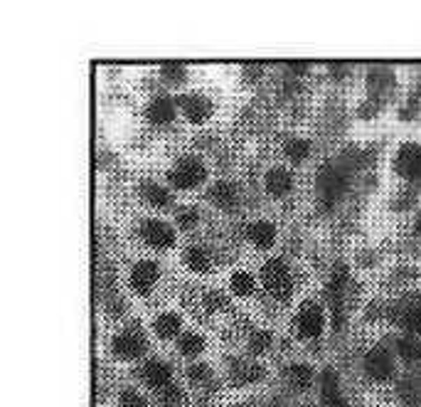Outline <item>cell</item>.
Masks as SVG:
<instances>
[{
    "label": "cell",
    "instance_id": "cell-12",
    "mask_svg": "<svg viewBox=\"0 0 421 407\" xmlns=\"http://www.w3.org/2000/svg\"><path fill=\"white\" fill-rule=\"evenodd\" d=\"M148 121L156 126H165L175 119V101L168 99V97H158L148 104V111H146Z\"/></svg>",
    "mask_w": 421,
    "mask_h": 407
},
{
    "label": "cell",
    "instance_id": "cell-23",
    "mask_svg": "<svg viewBox=\"0 0 421 407\" xmlns=\"http://www.w3.org/2000/svg\"><path fill=\"white\" fill-rule=\"evenodd\" d=\"M232 292L237 297H249L254 292V277H251L249 271H237L232 277Z\"/></svg>",
    "mask_w": 421,
    "mask_h": 407
},
{
    "label": "cell",
    "instance_id": "cell-2",
    "mask_svg": "<svg viewBox=\"0 0 421 407\" xmlns=\"http://www.w3.org/2000/svg\"><path fill=\"white\" fill-rule=\"evenodd\" d=\"M261 282H264L266 292H269L271 297L279 299V301H288V299H291L293 279H291V274H288L283 259L266 262L264 269H261Z\"/></svg>",
    "mask_w": 421,
    "mask_h": 407
},
{
    "label": "cell",
    "instance_id": "cell-35",
    "mask_svg": "<svg viewBox=\"0 0 421 407\" xmlns=\"http://www.w3.org/2000/svg\"><path fill=\"white\" fill-rule=\"evenodd\" d=\"M288 69H291L293 74H303V72H308V62H291Z\"/></svg>",
    "mask_w": 421,
    "mask_h": 407
},
{
    "label": "cell",
    "instance_id": "cell-20",
    "mask_svg": "<svg viewBox=\"0 0 421 407\" xmlns=\"http://www.w3.org/2000/svg\"><path fill=\"white\" fill-rule=\"evenodd\" d=\"M350 279V271L345 264H338L333 269V277H330V284H327V299H343V289Z\"/></svg>",
    "mask_w": 421,
    "mask_h": 407
},
{
    "label": "cell",
    "instance_id": "cell-25",
    "mask_svg": "<svg viewBox=\"0 0 421 407\" xmlns=\"http://www.w3.org/2000/svg\"><path fill=\"white\" fill-rule=\"evenodd\" d=\"M399 324L409 331L411 336L421 334V306H414V308H406L404 313L399 316Z\"/></svg>",
    "mask_w": 421,
    "mask_h": 407
},
{
    "label": "cell",
    "instance_id": "cell-11",
    "mask_svg": "<svg viewBox=\"0 0 421 407\" xmlns=\"http://www.w3.org/2000/svg\"><path fill=\"white\" fill-rule=\"evenodd\" d=\"M320 400L323 407H345V397L338 387V376L333 371H325L323 373V380H320Z\"/></svg>",
    "mask_w": 421,
    "mask_h": 407
},
{
    "label": "cell",
    "instance_id": "cell-22",
    "mask_svg": "<svg viewBox=\"0 0 421 407\" xmlns=\"http://www.w3.org/2000/svg\"><path fill=\"white\" fill-rule=\"evenodd\" d=\"M397 350H399L401 358L409 360V363L421 360V341H416L414 336H406V338H401L399 345H397Z\"/></svg>",
    "mask_w": 421,
    "mask_h": 407
},
{
    "label": "cell",
    "instance_id": "cell-7",
    "mask_svg": "<svg viewBox=\"0 0 421 407\" xmlns=\"http://www.w3.org/2000/svg\"><path fill=\"white\" fill-rule=\"evenodd\" d=\"M158 277H161V269H158L156 262H151V259L138 262V264L133 266V271H131V287H133V292H138V294H148L153 287H156Z\"/></svg>",
    "mask_w": 421,
    "mask_h": 407
},
{
    "label": "cell",
    "instance_id": "cell-37",
    "mask_svg": "<svg viewBox=\"0 0 421 407\" xmlns=\"http://www.w3.org/2000/svg\"><path fill=\"white\" fill-rule=\"evenodd\" d=\"M416 232L421 235V213H419V217H416Z\"/></svg>",
    "mask_w": 421,
    "mask_h": 407
},
{
    "label": "cell",
    "instance_id": "cell-32",
    "mask_svg": "<svg viewBox=\"0 0 421 407\" xmlns=\"http://www.w3.org/2000/svg\"><path fill=\"white\" fill-rule=\"evenodd\" d=\"M198 220H200L198 210H180V213H177V224H180L182 230H190Z\"/></svg>",
    "mask_w": 421,
    "mask_h": 407
},
{
    "label": "cell",
    "instance_id": "cell-15",
    "mask_svg": "<svg viewBox=\"0 0 421 407\" xmlns=\"http://www.w3.org/2000/svg\"><path fill=\"white\" fill-rule=\"evenodd\" d=\"M209 198H212V203L217 205V208L232 210L234 205H237V190H234V185L227 183V180H219V183H214L212 190H209Z\"/></svg>",
    "mask_w": 421,
    "mask_h": 407
},
{
    "label": "cell",
    "instance_id": "cell-10",
    "mask_svg": "<svg viewBox=\"0 0 421 407\" xmlns=\"http://www.w3.org/2000/svg\"><path fill=\"white\" fill-rule=\"evenodd\" d=\"M296 329H298V336H301V338H316V336H320L323 311L318 306H313V304L303 306L296 319Z\"/></svg>",
    "mask_w": 421,
    "mask_h": 407
},
{
    "label": "cell",
    "instance_id": "cell-34",
    "mask_svg": "<svg viewBox=\"0 0 421 407\" xmlns=\"http://www.w3.org/2000/svg\"><path fill=\"white\" fill-rule=\"evenodd\" d=\"M190 378H193L195 383H205L209 380V368L202 366V363H198V366L190 368Z\"/></svg>",
    "mask_w": 421,
    "mask_h": 407
},
{
    "label": "cell",
    "instance_id": "cell-26",
    "mask_svg": "<svg viewBox=\"0 0 421 407\" xmlns=\"http://www.w3.org/2000/svg\"><path fill=\"white\" fill-rule=\"evenodd\" d=\"M308 153H311V143L303 141V138H293V141L286 143V156L291 158V161H296V163L306 161Z\"/></svg>",
    "mask_w": 421,
    "mask_h": 407
},
{
    "label": "cell",
    "instance_id": "cell-30",
    "mask_svg": "<svg viewBox=\"0 0 421 407\" xmlns=\"http://www.w3.org/2000/svg\"><path fill=\"white\" fill-rule=\"evenodd\" d=\"M269 345H271V334H269V331H259V334L251 336V343H249L251 353H256V355L264 353Z\"/></svg>",
    "mask_w": 421,
    "mask_h": 407
},
{
    "label": "cell",
    "instance_id": "cell-33",
    "mask_svg": "<svg viewBox=\"0 0 421 407\" xmlns=\"http://www.w3.org/2000/svg\"><path fill=\"white\" fill-rule=\"evenodd\" d=\"M205 304H207L209 311H219V308L227 306V299H224V294H219V292H209L207 297H205Z\"/></svg>",
    "mask_w": 421,
    "mask_h": 407
},
{
    "label": "cell",
    "instance_id": "cell-31",
    "mask_svg": "<svg viewBox=\"0 0 421 407\" xmlns=\"http://www.w3.org/2000/svg\"><path fill=\"white\" fill-rule=\"evenodd\" d=\"M121 405L124 407H148V402L143 400V395H138L135 390H124L121 392Z\"/></svg>",
    "mask_w": 421,
    "mask_h": 407
},
{
    "label": "cell",
    "instance_id": "cell-19",
    "mask_svg": "<svg viewBox=\"0 0 421 407\" xmlns=\"http://www.w3.org/2000/svg\"><path fill=\"white\" fill-rule=\"evenodd\" d=\"M140 193H143L146 203L156 205V208H165V205H170V193H168L165 188H161L158 183H151V180H146V183H143Z\"/></svg>",
    "mask_w": 421,
    "mask_h": 407
},
{
    "label": "cell",
    "instance_id": "cell-36",
    "mask_svg": "<svg viewBox=\"0 0 421 407\" xmlns=\"http://www.w3.org/2000/svg\"><path fill=\"white\" fill-rule=\"evenodd\" d=\"M259 72H261L259 67H254V64H246V77H259Z\"/></svg>",
    "mask_w": 421,
    "mask_h": 407
},
{
    "label": "cell",
    "instance_id": "cell-9",
    "mask_svg": "<svg viewBox=\"0 0 421 407\" xmlns=\"http://www.w3.org/2000/svg\"><path fill=\"white\" fill-rule=\"evenodd\" d=\"M364 371L374 378V380H390L394 376V366H392V358L385 348H372L364 358Z\"/></svg>",
    "mask_w": 421,
    "mask_h": 407
},
{
    "label": "cell",
    "instance_id": "cell-29",
    "mask_svg": "<svg viewBox=\"0 0 421 407\" xmlns=\"http://www.w3.org/2000/svg\"><path fill=\"white\" fill-rule=\"evenodd\" d=\"M161 400L165 407H180L182 405V390L177 385H168L161 390Z\"/></svg>",
    "mask_w": 421,
    "mask_h": 407
},
{
    "label": "cell",
    "instance_id": "cell-24",
    "mask_svg": "<svg viewBox=\"0 0 421 407\" xmlns=\"http://www.w3.org/2000/svg\"><path fill=\"white\" fill-rule=\"evenodd\" d=\"M264 376L259 366H239L237 371L232 373V383L234 385H244V383H254Z\"/></svg>",
    "mask_w": 421,
    "mask_h": 407
},
{
    "label": "cell",
    "instance_id": "cell-5",
    "mask_svg": "<svg viewBox=\"0 0 421 407\" xmlns=\"http://www.w3.org/2000/svg\"><path fill=\"white\" fill-rule=\"evenodd\" d=\"M394 168L399 176L409 180H421V146L419 143H404L394 156Z\"/></svg>",
    "mask_w": 421,
    "mask_h": 407
},
{
    "label": "cell",
    "instance_id": "cell-8",
    "mask_svg": "<svg viewBox=\"0 0 421 407\" xmlns=\"http://www.w3.org/2000/svg\"><path fill=\"white\" fill-rule=\"evenodd\" d=\"M177 104H180L182 114L193 121V124H202V121H207L209 114H212V104H209V99L202 94H182L180 99H177Z\"/></svg>",
    "mask_w": 421,
    "mask_h": 407
},
{
    "label": "cell",
    "instance_id": "cell-3",
    "mask_svg": "<svg viewBox=\"0 0 421 407\" xmlns=\"http://www.w3.org/2000/svg\"><path fill=\"white\" fill-rule=\"evenodd\" d=\"M205 178H207V168L198 158H180L168 173V180L180 190L198 188L200 183H205Z\"/></svg>",
    "mask_w": 421,
    "mask_h": 407
},
{
    "label": "cell",
    "instance_id": "cell-14",
    "mask_svg": "<svg viewBox=\"0 0 421 407\" xmlns=\"http://www.w3.org/2000/svg\"><path fill=\"white\" fill-rule=\"evenodd\" d=\"M291 188H293V178L286 168H274V171H269V176H266V190H269L271 195L283 198V195L291 193Z\"/></svg>",
    "mask_w": 421,
    "mask_h": 407
},
{
    "label": "cell",
    "instance_id": "cell-18",
    "mask_svg": "<svg viewBox=\"0 0 421 407\" xmlns=\"http://www.w3.org/2000/svg\"><path fill=\"white\" fill-rule=\"evenodd\" d=\"M182 259H185L187 269L198 271V274H202V271H207V269H209V264H212V259H209V255L202 250V247H190V250L185 252V257H182Z\"/></svg>",
    "mask_w": 421,
    "mask_h": 407
},
{
    "label": "cell",
    "instance_id": "cell-13",
    "mask_svg": "<svg viewBox=\"0 0 421 407\" xmlns=\"http://www.w3.org/2000/svg\"><path fill=\"white\" fill-rule=\"evenodd\" d=\"M143 380H146L153 390H163V387H168L172 380L170 366H165V363H161V360H151V363L143 368Z\"/></svg>",
    "mask_w": 421,
    "mask_h": 407
},
{
    "label": "cell",
    "instance_id": "cell-1",
    "mask_svg": "<svg viewBox=\"0 0 421 407\" xmlns=\"http://www.w3.org/2000/svg\"><path fill=\"white\" fill-rule=\"evenodd\" d=\"M348 188V173L338 163H325L318 171V193H320L325 208H333L340 200V195Z\"/></svg>",
    "mask_w": 421,
    "mask_h": 407
},
{
    "label": "cell",
    "instance_id": "cell-21",
    "mask_svg": "<svg viewBox=\"0 0 421 407\" xmlns=\"http://www.w3.org/2000/svg\"><path fill=\"white\" fill-rule=\"evenodd\" d=\"M288 380H291V385L298 387V390H306L313 383V371L308 366H291L288 368Z\"/></svg>",
    "mask_w": 421,
    "mask_h": 407
},
{
    "label": "cell",
    "instance_id": "cell-17",
    "mask_svg": "<svg viewBox=\"0 0 421 407\" xmlns=\"http://www.w3.org/2000/svg\"><path fill=\"white\" fill-rule=\"evenodd\" d=\"M180 316L177 313H161L156 319V334L161 336V338H175L177 331H180Z\"/></svg>",
    "mask_w": 421,
    "mask_h": 407
},
{
    "label": "cell",
    "instance_id": "cell-16",
    "mask_svg": "<svg viewBox=\"0 0 421 407\" xmlns=\"http://www.w3.org/2000/svg\"><path fill=\"white\" fill-rule=\"evenodd\" d=\"M249 240L261 250H269L276 240V227L271 222H266V220H259V222H254L249 227Z\"/></svg>",
    "mask_w": 421,
    "mask_h": 407
},
{
    "label": "cell",
    "instance_id": "cell-6",
    "mask_svg": "<svg viewBox=\"0 0 421 407\" xmlns=\"http://www.w3.org/2000/svg\"><path fill=\"white\" fill-rule=\"evenodd\" d=\"M140 235L146 240V245L156 247V250H170L175 245V232L172 227H168L161 220H146L140 227Z\"/></svg>",
    "mask_w": 421,
    "mask_h": 407
},
{
    "label": "cell",
    "instance_id": "cell-27",
    "mask_svg": "<svg viewBox=\"0 0 421 407\" xmlns=\"http://www.w3.org/2000/svg\"><path fill=\"white\" fill-rule=\"evenodd\" d=\"M202 348H205V341H202V336H198V334H185L180 338V350L185 355H200L202 353Z\"/></svg>",
    "mask_w": 421,
    "mask_h": 407
},
{
    "label": "cell",
    "instance_id": "cell-28",
    "mask_svg": "<svg viewBox=\"0 0 421 407\" xmlns=\"http://www.w3.org/2000/svg\"><path fill=\"white\" fill-rule=\"evenodd\" d=\"M161 74L165 79H170V82H182V79L187 77V69L185 64H177V62H165L161 67Z\"/></svg>",
    "mask_w": 421,
    "mask_h": 407
},
{
    "label": "cell",
    "instance_id": "cell-4",
    "mask_svg": "<svg viewBox=\"0 0 421 407\" xmlns=\"http://www.w3.org/2000/svg\"><path fill=\"white\" fill-rule=\"evenodd\" d=\"M146 348H148V341L138 329L121 331V334L114 338V353L119 355V358H124V360L140 358V355L146 353Z\"/></svg>",
    "mask_w": 421,
    "mask_h": 407
}]
</instances>
